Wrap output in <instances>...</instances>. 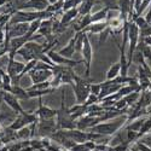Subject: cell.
Segmentation results:
<instances>
[{
  "label": "cell",
  "instance_id": "cell-30",
  "mask_svg": "<svg viewBox=\"0 0 151 151\" xmlns=\"http://www.w3.org/2000/svg\"><path fill=\"white\" fill-rule=\"evenodd\" d=\"M100 1H102V4L104 5V7H106L108 10L119 11V4H117L119 0H100Z\"/></svg>",
  "mask_w": 151,
  "mask_h": 151
},
{
  "label": "cell",
  "instance_id": "cell-13",
  "mask_svg": "<svg viewBox=\"0 0 151 151\" xmlns=\"http://www.w3.org/2000/svg\"><path fill=\"white\" fill-rule=\"evenodd\" d=\"M50 6L48 0H27L19 10L26 11L28 9H33L34 11H45Z\"/></svg>",
  "mask_w": 151,
  "mask_h": 151
},
{
  "label": "cell",
  "instance_id": "cell-42",
  "mask_svg": "<svg viewBox=\"0 0 151 151\" xmlns=\"http://www.w3.org/2000/svg\"><path fill=\"white\" fill-rule=\"evenodd\" d=\"M45 149H47L48 151H63L58 145H56V144H53V143H52L51 145H48L47 147H45Z\"/></svg>",
  "mask_w": 151,
  "mask_h": 151
},
{
  "label": "cell",
  "instance_id": "cell-49",
  "mask_svg": "<svg viewBox=\"0 0 151 151\" xmlns=\"http://www.w3.org/2000/svg\"><path fill=\"white\" fill-rule=\"evenodd\" d=\"M0 90H1V86H0Z\"/></svg>",
  "mask_w": 151,
  "mask_h": 151
},
{
  "label": "cell",
  "instance_id": "cell-18",
  "mask_svg": "<svg viewBox=\"0 0 151 151\" xmlns=\"http://www.w3.org/2000/svg\"><path fill=\"white\" fill-rule=\"evenodd\" d=\"M137 104L139 105L140 108H144V109L151 106V93H150L149 90L147 91H143L140 93V97H139V99H138Z\"/></svg>",
  "mask_w": 151,
  "mask_h": 151
},
{
  "label": "cell",
  "instance_id": "cell-10",
  "mask_svg": "<svg viewBox=\"0 0 151 151\" xmlns=\"http://www.w3.org/2000/svg\"><path fill=\"white\" fill-rule=\"evenodd\" d=\"M37 99H39V108H37V110L35 111V114L37 115L39 120H50V119L57 117V112H58L57 109H52L50 106L42 105L41 98H37Z\"/></svg>",
  "mask_w": 151,
  "mask_h": 151
},
{
  "label": "cell",
  "instance_id": "cell-46",
  "mask_svg": "<svg viewBox=\"0 0 151 151\" xmlns=\"http://www.w3.org/2000/svg\"><path fill=\"white\" fill-rule=\"evenodd\" d=\"M3 83V78H1V73H0V86H1Z\"/></svg>",
  "mask_w": 151,
  "mask_h": 151
},
{
  "label": "cell",
  "instance_id": "cell-15",
  "mask_svg": "<svg viewBox=\"0 0 151 151\" xmlns=\"http://www.w3.org/2000/svg\"><path fill=\"white\" fill-rule=\"evenodd\" d=\"M76 39H78V34L75 33V35L73 37H70L68 44L65 47H63L62 50H59L58 53L62 55L63 57H65V58H69V59H73L75 52H76V50H75V42H76Z\"/></svg>",
  "mask_w": 151,
  "mask_h": 151
},
{
  "label": "cell",
  "instance_id": "cell-25",
  "mask_svg": "<svg viewBox=\"0 0 151 151\" xmlns=\"http://www.w3.org/2000/svg\"><path fill=\"white\" fill-rule=\"evenodd\" d=\"M40 24H41V19H36V21H33L29 23V30L27 33V36L29 37V39H32V37L35 35V33L39 32V28H40ZM30 41V40H29Z\"/></svg>",
  "mask_w": 151,
  "mask_h": 151
},
{
  "label": "cell",
  "instance_id": "cell-38",
  "mask_svg": "<svg viewBox=\"0 0 151 151\" xmlns=\"http://www.w3.org/2000/svg\"><path fill=\"white\" fill-rule=\"evenodd\" d=\"M139 34H140V39H144V37H147V36H151V26L145 28V29H142L139 30Z\"/></svg>",
  "mask_w": 151,
  "mask_h": 151
},
{
  "label": "cell",
  "instance_id": "cell-36",
  "mask_svg": "<svg viewBox=\"0 0 151 151\" xmlns=\"http://www.w3.org/2000/svg\"><path fill=\"white\" fill-rule=\"evenodd\" d=\"M69 151H90V150L86 147L85 143H76Z\"/></svg>",
  "mask_w": 151,
  "mask_h": 151
},
{
  "label": "cell",
  "instance_id": "cell-28",
  "mask_svg": "<svg viewBox=\"0 0 151 151\" xmlns=\"http://www.w3.org/2000/svg\"><path fill=\"white\" fill-rule=\"evenodd\" d=\"M150 132H151V116L146 117V120H145V122L143 124V127L140 128V131H139V139L142 137L149 134Z\"/></svg>",
  "mask_w": 151,
  "mask_h": 151
},
{
  "label": "cell",
  "instance_id": "cell-40",
  "mask_svg": "<svg viewBox=\"0 0 151 151\" xmlns=\"http://www.w3.org/2000/svg\"><path fill=\"white\" fill-rule=\"evenodd\" d=\"M85 145H86V147L90 151H93V150H96L97 143H96V142H92V140H88V142H86V143H85Z\"/></svg>",
  "mask_w": 151,
  "mask_h": 151
},
{
  "label": "cell",
  "instance_id": "cell-17",
  "mask_svg": "<svg viewBox=\"0 0 151 151\" xmlns=\"http://www.w3.org/2000/svg\"><path fill=\"white\" fill-rule=\"evenodd\" d=\"M106 28H108V22H106V21H103V22L92 23L91 26L87 28L86 30H83V32H86L87 34H88V33H92V34H100L102 32H104Z\"/></svg>",
  "mask_w": 151,
  "mask_h": 151
},
{
  "label": "cell",
  "instance_id": "cell-7",
  "mask_svg": "<svg viewBox=\"0 0 151 151\" xmlns=\"http://www.w3.org/2000/svg\"><path fill=\"white\" fill-rule=\"evenodd\" d=\"M48 56V58L52 60V63L55 65H60V67H70V68H74L75 65L80 64L83 60H74V59H69V58H65L63 57L62 55H59L58 52H56L55 50H51L46 53Z\"/></svg>",
  "mask_w": 151,
  "mask_h": 151
},
{
  "label": "cell",
  "instance_id": "cell-29",
  "mask_svg": "<svg viewBox=\"0 0 151 151\" xmlns=\"http://www.w3.org/2000/svg\"><path fill=\"white\" fill-rule=\"evenodd\" d=\"M132 22H134V23L137 24V27L139 28V30H142V29H145V28L150 27V24L146 22V19H145V17H144V16L135 17V18H134Z\"/></svg>",
  "mask_w": 151,
  "mask_h": 151
},
{
  "label": "cell",
  "instance_id": "cell-43",
  "mask_svg": "<svg viewBox=\"0 0 151 151\" xmlns=\"http://www.w3.org/2000/svg\"><path fill=\"white\" fill-rule=\"evenodd\" d=\"M144 17H145L146 22L151 26V3H150V6H149V10H147V12H146V15H145Z\"/></svg>",
  "mask_w": 151,
  "mask_h": 151
},
{
  "label": "cell",
  "instance_id": "cell-48",
  "mask_svg": "<svg viewBox=\"0 0 151 151\" xmlns=\"http://www.w3.org/2000/svg\"><path fill=\"white\" fill-rule=\"evenodd\" d=\"M59 1H62V3H64V0H59Z\"/></svg>",
  "mask_w": 151,
  "mask_h": 151
},
{
  "label": "cell",
  "instance_id": "cell-3",
  "mask_svg": "<svg viewBox=\"0 0 151 151\" xmlns=\"http://www.w3.org/2000/svg\"><path fill=\"white\" fill-rule=\"evenodd\" d=\"M17 55H19L26 62H30L33 59L40 60V58L46 53L44 51V45H40L35 41H28L22 48L18 50Z\"/></svg>",
  "mask_w": 151,
  "mask_h": 151
},
{
  "label": "cell",
  "instance_id": "cell-45",
  "mask_svg": "<svg viewBox=\"0 0 151 151\" xmlns=\"http://www.w3.org/2000/svg\"><path fill=\"white\" fill-rule=\"evenodd\" d=\"M58 0H48V3H50V5H52V4H55V3H57Z\"/></svg>",
  "mask_w": 151,
  "mask_h": 151
},
{
  "label": "cell",
  "instance_id": "cell-11",
  "mask_svg": "<svg viewBox=\"0 0 151 151\" xmlns=\"http://www.w3.org/2000/svg\"><path fill=\"white\" fill-rule=\"evenodd\" d=\"M4 103L12 110L15 111L16 114H22L24 111L23 108L19 104V99L14 94V93H10V92H4Z\"/></svg>",
  "mask_w": 151,
  "mask_h": 151
},
{
  "label": "cell",
  "instance_id": "cell-31",
  "mask_svg": "<svg viewBox=\"0 0 151 151\" xmlns=\"http://www.w3.org/2000/svg\"><path fill=\"white\" fill-rule=\"evenodd\" d=\"M51 87V83L50 81L46 82H41V83H36V85H32L29 88H27V91H35V90H47Z\"/></svg>",
  "mask_w": 151,
  "mask_h": 151
},
{
  "label": "cell",
  "instance_id": "cell-9",
  "mask_svg": "<svg viewBox=\"0 0 151 151\" xmlns=\"http://www.w3.org/2000/svg\"><path fill=\"white\" fill-rule=\"evenodd\" d=\"M28 30H29V23H18V24H14V26H9L7 24L5 27V34L10 39L27 35Z\"/></svg>",
  "mask_w": 151,
  "mask_h": 151
},
{
  "label": "cell",
  "instance_id": "cell-47",
  "mask_svg": "<svg viewBox=\"0 0 151 151\" xmlns=\"http://www.w3.org/2000/svg\"><path fill=\"white\" fill-rule=\"evenodd\" d=\"M3 12H4V11H1V10H0V15H1V14H3Z\"/></svg>",
  "mask_w": 151,
  "mask_h": 151
},
{
  "label": "cell",
  "instance_id": "cell-20",
  "mask_svg": "<svg viewBox=\"0 0 151 151\" xmlns=\"http://www.w3.org/2000/svg\"><path fill=\"white\" fill-rule=\"evenodd\" d=\"M121 73V65H120V62L117 63H114L108 70L106 73V80L110 81V80H114L115 78H117Z\"/></svg>",
  "mask_w": 151,
  "mask_h": 151
},
{
  "label": "cell",
  "instance_id": "cell-32",
  "mask_svg": "<svg viewBox=\"0 0 151 151\" xmlns=\"http://www.w3.org/2000/svg\"><path fill=\"white\" fill-rule=\"evenodd\" d=\"M109 35H111V30H110V28L108 27L104 32H102L99 34V40H98V46H102L103 45V42H105V40L108 39V36Z\"/></svg>",
  "mask_w": 151,
  "mask_h": 151
},
{
  "label": "cell",
  "instance_id": "cell-1",
  "mask_svg": "<svg viewBox=\"0 0 151 151\" xmlns=\"http://www.w3.org/2000/svg\"><path fill=\"white\" fill-rule=\"evenodd\" d=\"M126 124H127V115H123V116L116 117L114 120L100 122V123L93 126V127L87 132L98 133V134L104 135V137H112L117 132H120Z\"/></svg>",
  "mask_w": 151,
  "mask_h": 151
},
{
  "label": "cell",
  "instance_id": "cell-8",
  "mask_svg": "<svg viewBox=\"0 0 151 151\" xmlns=\"http://www.w3.org/2000/svg\"><path fill=\"white\" fill-rule=\"evenodd\" d=\"M29 78L32 80L33 85L36 83H41V82H46L50 81L51 78L53 76V69H33L29 74Z\"/></svg>",
  "mask_w": 151,
  "mask_h": 151
},
{
  "label": "cell",
  "instance_id": "cell-39",
  "mask_svg": "<svg viewBox=\"0 0 151 151\" xmlns=\"http://www.w3.org/2000/svg\"><path fill=\"white\" fill-rule=\"evenodd\" d=\"M139 140H140V142H143L144 144H146L149 147H151V134H146V135L142 137Z\"/></svg>",
  "mask_w": 151,
  "mask_h": 151
},
{
  "label": "cell",
  "instance_id": "cell-37",
  "mask_svg": "<svg viewBox=\"0 0 151 151\" xmlns=\"http://www.w3.org/2000/svg\"><path fill=\"white\" fill-rule=\"evenodd\" d=\"M102 91V86L100 83H91V93L94 96H99Z\"/></svg>",
  "mask_w": 151,
  "mask_h": 151
},
{
  "label": "cell",
  "instance_id": "cell-22",
  "mask_svg": "<svg viewBox=\"0 0 151 151\" xmlns=\"http://www.w3.org/2000/svg\"><path fill=\"white\" fill-rule=\"evenodd\" d=\"M11 93H14L18 99H29L28 91L24 90L22 86L19 85H12V91Z\"/></svg>",
  "mask_w": 151,
  "mask_h": 151
},
{
  "label": "cell",
  "instance_id": "cell-26",
  "mask_svg": "<svg viewBox=\"0 0 151 151\" xmlns=\"http://www.w3.org/2000/svg\"><path fill=\"white\" fill-rule=\"evenodd\" d=\"M135 91H140L139 88H137V87H133V86H131V85H124V86H122L121 88L119 90V94H120V97L122 98V97H126V96H128V94H131V93H133V92H135Z\"/></svg>",
  "mask_w": 151,
  "mask_h": 151
},
{
  "label": "cell",
  "instance_id": "cell-35",
  "mask_svg": "<svg viewBox=\"0 0 151 151\" xmlns=\"http://www.w3.org/2000/svg\"><path fill=\"white\" fill-rule=\"evenodd\" d=\"M134 146L137 147L138 151H151V147H149L146 144H144V143L140 142V140H137V142L134 143Z\"/></svg>",
  "mask_w": 151,
  "mask_h": 151
},
{
  "label": "cell",
  "instance_id": "cell-12",
  "mask_svg": "<svg viewBox=\"0 0 151 151\" xmlns=\"http://www.w3.org/2000/svg\"><path fill=\"white\" fill-rule=\"evenodd\" d=\"M99 123V119L98 117H92L90 115H85L82 116L81 119H79L76 121V128L80 129V131H90L93 126L98 124Z\"/></svg>",
  "mask_w": 151,
  "mask_h": 151
},
{
  "label": "cell",
  "instance_id": "cell-16",
  "mask_svg": "<svg viewBox=\"0 0 151 151\" xmlns=\"http://www.w3.org/2000/svg\"><path fill=\"white\" fill-rule=\"evenodd\" d=\"M52 24H53V18L41 21V24H40V28H39V32H37V34L45 36L46 39H50V37H52V36H53Z\"/></svg>",
  "mask_w": 151,
  "mask_h": 151
},
{
  "label": "cell",
  "instance_id": "cell-14",
  "mask_svg": "<svg viewBox=\"0 0 151 151\" xmlns=\"http://www.w3.org/2000/svg\"><path fill=\"white\" fill-rule=\"evenodd\" d=\"M65 135L69 138V139L74 140L75 143H86L90 140V137H88V132H85V131H80L78 128L75 129H69V131H64Z\"/></svg>",
  "mask_w": 151,
  "mask_h": 151
},
{
  "label": "cell",
  "instance_id": "cell-34",
  "mask_svg": "<svg viewBox=\"0 0 151 151\" xmlns=\"http://www.w3.org/2000/svg\"><path fill=\"white\" fill-rule=\"evenodd\" d=\"M97 103H99V98H98V96H94V94H90L88 96V98H87V100L85 102V105L86 106H90V105H93V104H97Z\"/></svg>",
  "mask_w": 151,
  "mask_h": 151
},
{
  "label": "cell",
  "instance_id": "cell-21",
  "mask_svg": "<svg viewBox=\"0 0 151 151\" xmlns=\"http://www.w3.org/2000/svg\"><path fill=\"white\" fill-rule=\"evenodd\" d=\"M108 14H109V10H108L106 7H104V9H102V10H99V11L94 12L93 15H91V21H92V23L106 21Z\"/></svg>",
  "mask_w": 151,
  "mask_h": 151
},
{
  "label": "cell",
  "instance_id": "cell-4",
  "mask_svg": "<svg viewBox=\"0 0 151 151\" xmlns=\"http://www.w3.org/2000/svg\"><path fill=\"white\" fill-rule=\"evenodd\" d=\"M127 29H128V57L127 60L129 64H132V57L138 46V42L140 40V34H139V28L137 27L134 22H128L127 23Z\"/></svg>",
  "mask_w": 151,
  "mask_h": 151
},
{
  "label": "cell",
  "instance_id": "cell-23",
  "mask_svg": "<svg viewBox=\"0 0 151 151\" xmlns=\"http://www.w3.org/2000/svg\"><path fill=\"white\" fill-rule=\"evenodd\" d=\"M56 90L50 87L47 90H35V91H28V96L29 98H42L46 94H51L52 92H55Z\"/></svg>",
  "mask_w": 151,
  "mask_h": 151
},
{
  "label": "cell",
  "instance_id": "cell-33",
  "mask_svg": "<svg viewBox=\"0 0 151 151\" xmlns=\"http://www.w3.org/2000/svg\"><path fill=\"white\" fill-rule=\"evenodd\" d=\"M143 56H144L145 60L147 62V64H149V63H151V47L150 46L144 45V47H143Z\"/></svg>",
  "mask_w": 151,
  "mask_h": 151
},
{
  "label": "cell",
  "instance_id": "cell-44",
  "mask_svg": "<svg viewBox=\"0 0 151 151\" xmlns=\"http://www.w3.org/2000/svg\"><path fill=\"white\" fill-rule=\"evenodd\" d=\"M6 4H7V0H0V9L4 7Z\"/></svg>",
  "mask_w": 151,
  "mask_h": 151
},
{
  "label": "cell",
  "instance_id": "cell-6",
  "mask_svg": "<svg viewBox=\"0 0 151 151\" xmlns=\"http://www.w3.org/2000/svg\"><path fill=\"white\" fill-rule=\"evenodd\" d=\"M36 131L40 138L45 137H51L56 131H57V123L55 119H50V120H40L36 124Z\"/></svg>",
  "mask_w": 151,
  "mask_h": 151
},
{
  "label": "cell",
  "instance_id": "cell-41",
  "mask_svg": "<svg viewBox=\"0 0 151 151\" xmlns=\"http://www.w3.org/2000/svg\"><path fill=\"white\" fill-rule=\"evenodd\" d=\"M5 27L0 26V44H4L5 42Z\"/></svg>",
  "mask_w": 151,
  "mask_h": 151
},
{
  "label": "cell",
  "instance_id": "cell-19",
  "mask_svg": "<svg viewBox=\"0 0 151 151\" xmlns=\"http://www.w3.org/2000/svg\"><path fill=\"white\" fill-rule=\"evenodd\" d=\"M145 120H146V117L137 119V120H134V121L127 123L123 128H124V129H129V131H134V132H138V133H139V131H140V128L143 127V124H144Z\"/></svg>",
  "mask_w": 151,
  "mask_h": 151
},
{
  "label": "cell",
  "instance_id": "cell-5",
  "mask_svg": "<svg viewBox=\"0 0 151 151\" xmlns=\"http://www.w3.org/2000/svg\"><path fill=\"white\" fill-rule=\"evenodd\" d=\"M82 60L85 63V78L90 79V74H91V65H92V58H93V48L90 41L88 34L85 33L83 37V47H82Z\"/></svg>",
  "mask_w": 151,
  "mask_h": 151
},
{
  "label": "cell",
  "instance_id": "cell-2",
  "mask_svg": "<svg viewBox=\"0 0 151 151\" xmlns=\"http://www.w3.org/2000/svg\"><path fill=\"white\" fill-rule=\"evenodd\" d=\"M73 87V91L76 99V104H85V102L91 94V81L88 79H83L79 75L75 76V82Z\"/></svg>",
  "mask_w": 151,
  "mask_h": 151
},
{
  "label": "cell",
  "instance_id": "cell-27",
  "mask_svg": "<svg viewBox=\"0 0 151 151\" xmlns=\"http://www.w3.org/2000/svg\"><path fill=\"white\" fill-rule=\"evenodd\" d=\"M139 97H140V91H135V92H133V93H131V94H128V96L123 97V98H124L126 102H127V105H128V108H129V106H132L133 104H135V103L138 102Z\"/></svg>",
  "mask_w": 151,
  "mask_h": 151
},
{
  "label": "cell",
  "instance_id": "cell-24",
  "mask_svg": "<svg viewBox=\"0 0 151 151\" xmlns=\"http://www.w3.org/2000/svg\"><path fill=\"white\" fill-rule=\"evenodd\" d=\"M17 137H18V140H30L33 138L30 126H27V127L17 131Z\"/></svg>",
  "mask_w": 151,
  "mask_h": 151
}]
</instances>
